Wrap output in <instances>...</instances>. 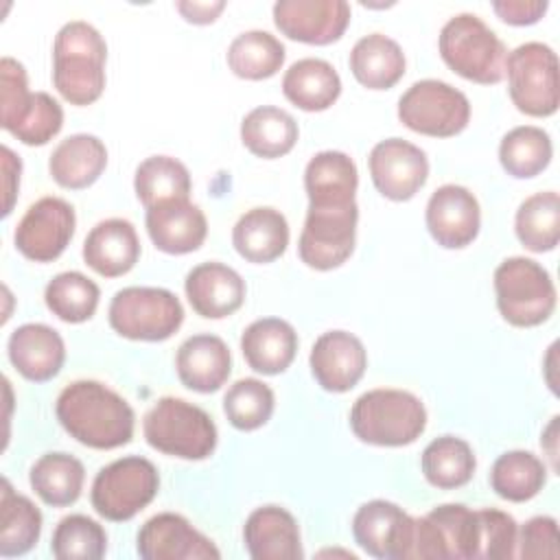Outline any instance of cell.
I'll return each instance as SVG.
<instances>
[{
    "mask_svg": "<svg viewBox=\"0 0 560 560\" xmlns=\"http://www.w3.org/2000/svg\"><path fill=\"white\" fill-rule=\"evenodd\" d=\"M514 232L521 245L529 252H551L560 238V197L556 190H545L521 201L514 217Z\"/></svg>",
    "mask_w": 560,
    "mask_h": 560,
    "instance_id": "cell-38",
    "label": "cell"
},
{
    "mask_svg": "<svg viewBox=\"0 0 560 560\" xmlns=\"http://www.w3.org/2000/svg\"><path fill=\"white\" fill-rule=\"evenodd\" d=\"M184 291L192 311L206 319H223L245 302V280L217 260L192 267L186 273Z\"/></svg>",
    "mask_w": 560,
    "mask_h": 560,
    "instance_id": "cell-20",
    "label": "cell"
},
{
    "mask_svg": "<svg viewBox=\"0 0 560 560\" xmlns=\"http://www.w3.org/2000/svg\"><path fill=\"white\" fill-rule=\"evenodd\" d=\"M59 424L79 444L112 451L133 438L136 416L131 405L98 381H74L61 389L55 402Z\"/></svg>",
    "mask_w": 560,
    "mask_h": 560,
    "instance_id": "cell-1",
    "label": "cell"
},
{
    "mask_svg": "<svg viewBox=\"0 0 560 560\" xmlns=\"http://www.w3.org/2000/svg\"><path fill=\"white\" fill-rule=\"evenodd\" d=\"M477 514V551L475 560H508L516 556V521L497 508L475 510Z\"/></svg>",
    "mask_w": 560,
    "mask_h": 560,
    "instance_id": "cell-44",
    "label": "cell"
},
{
    "mask_svg": "<svg viewBox=\"0 0 560 560\" xmlns=\"http://www.w3.org/2000/svg\"><path fill=\"white\" fill-rule=\"evenodd\" d=\"M540 444L547 451V457L551 462V470H558V416L551 418V422L547 424V429L540 435Z\"/></svg>",
    "mask_w": 560,
    "mask_h": 560,
    "instance_id": "cell-51",
    "label": "cell"
},
{
    "mask_svg": "<svg viewBox=\"0 0 560 560\" xmlns=\"http://www.w3.org/2000/svg\"><path fill=\"white\" fill-rule=\"evenodd\" d=\"M547 483V466L529 451H508L490 468V486L497 497L523 503L534 499Z\"/></svg>",
    "mask_w": 560,
    "mask_h": 560,
    "instance_id": "cell-36",
    "label": "cell"
},
{
    "mask_svg": "<svg viewBox=\"0 0 560 560\" xmlns=\"http://www.w3.org/2000/svg\"><path fill=\"white\" fill-rule=\"evenodd\" d=\"M518 551L523 560H540L560 558V538H558V523L553 516H534L529 518L518 536H516Z\"/></svg>",
    "mask_w": 560,
    "mask_h": 560,
    "instance_id": "cell-47",
    "label": "cell"
},
{
    "mask_svg": "<svg viewBox=\"0 0 560 560\" xmlns=\"http://www.w3.org/2000/svg\"><path fill=\"white\" fill-rule=\"evenodd\" d=\"M101 291L81 271H61L44 289V302L52 315L68 324L88 322L98 306Z\"/></svg>",
    "mask_w": 560,
    "mask_h": 560,
    "instance_id": "cell-41",
    "label": "cell"
},
{
    "mask_svg": "<svg viewBox=\"0 0 560 560\" xmlns=\"http://www.w3.org/2000/svg\"><path fill=\"white\" fill-rule=\"evenodd\" d=\"M2 158V190H4V203H2V217H9L18 197L20 188V173H22V162L20 158L4 144L0 149Z\"/></svg>",
    "mask_w": 560,
    "mask_h": 560,
    "instance_id": "cell-49",
    "label": "cell"
},
{
    "mask_svg": "<svg viewBox=\"0 0 560 560\" xmlns=\"http://www.w3.org/2000/svg\"><path fill=\"white\" fill-rule=\"evenodd\" d=\"M140 258V241L131 221L112 217L98 221L83 241L85 265L105 278L125 276Z\"/></svg>",
    "mask_w": 560,
    "mask_h": 560,
    "instance_id": "cell-23",
    "label": "cell"
},
{
    "mask_svg": "<svg viewBox=\"0 0 560 560\" xmlns=\"http://www.w3.org/2000/svg\"><path fill=\"white\" fill-rule=\"evenodd\" d=\"M352 433L374 446H407L427 429V409L405 389L378 387L361 394L350 409Z\"/></svg>",
    "mask_w": 560,
    "mask_h": 560,
    "instance_id": "cell-3",
    "label": "cell"
},
{
    "mask_svg": "<svg viewBox=\"0 0 560 560\" xmlns=\"http://www.w3.org/2000/svg\"><path fill=\"white\" fill-rule=\"evenodd\" d=\"M241 352L254 372L280 374L295 359L298 332L280 317L256 319L241 335Z\"/></svg>",
    "mask_w": 560,
    "mask_h": 560,
    "instance_id": "cell-27",
    "label": "cell"
},
{
    "mask_svg": "<svg viewBox=\"0 0 560 560\" xmlns=\"http://www.w3.org/2000/svg\"><path fill=\"white\" fill-rule=\"evenodd\" d=\"M424 221L438 245L446 249H462L479 234L481 208L468 188L459 184H444L429 197Z\"/></svg>",
    "mask_w": 560,
    "mask_h": 560,
    "instance_id": "cell-18",
    "label": "cell"
},
{
    "mask_svg": "<svg viewBox=\"0 0 560 560\" xmlns=\"http://www.w3.org/2000/svg\"><path fill=\"white\" fill-rule=\"evenodd\" d=\"M350 70L354 79L368 90H389L405 74V52L392 37L370 33L361 37L350 50Z\"/></svg>",
    "mask_w": 560,
    "mask_h": 560,
    "instance_id": "cell-30",
    "label": "cell"
},
{
    "mask_svg": "<svg viewBox=\"0 0 560 560\" xmlns=\"http://www.w3.org/2000/svg\"><path fill=\"white\" fill-rule=\"evenodd\" d=\"M308 363L322 389L343 394L363 378L368 352L357 335L348 330H328L315 339Z\"/></svg>",
    "mask_w": 560,
    "mask_h": 560,
    "instance_id": "cell-19",
    "label": "cell"
},
{
    "mask_svg": "<svg viewBox=\"0 0 560 560\" xmlns=\"http://www.w3.org/2000/svg\"><path fill=\"white\" fill-rule=\"evenodd\" d=\"M232 245L247 262H273L287 252L289 223L276 208L260 206L243 212L232 228Z\"/></svg>",
    "mask_w": 560,
    "mask_h": 560,
    "instance_id": "cell-26",
    "label": "cell"
},
{
    "mask_svg": "<svg viewBox=\"0 0 560 560\" xmlns=\"http://www.w3.org/2000/svg\"><path fill=\"white\" fill-rule=\"evenodd\" d=\"M438 48L442 61L472 83L494 85L505 77L508 48L475 13L453 15L440 31Z\"/></svg>",
    "mask_w": 560,
    "mask_h": 560,
    "instance_id": "cell-4",
    "label": "cell"
},
{
    "mask_svg": "<svg viewBox=\"0 0 560 560\" xmlns=\"http://www.w3.org/2000/svg\"><path fill=\"white\" fill-rule=\"evenodd\" d=\"M359 173L354 160L343 151H319L304 168V188L308 206H348L354 203Z\"/></svg>",
    "mask_w": 560,
    "mask_h": 560,
    "instance_id": "cell-29",
    "label": "cell"
},
{
    "mask_svg": "<svg viewBox=\"0 0 560 560\" xmlns=\"http://www.w3.org/2000/svg\"><path fill=\"white\" fill-rule=\"evenodd\" d=\"M282 92L289 103L304 112H324L339 98L341 79L326 59L304 57L284 72Z\"/></svg>",
    "mask_w": 560,
    "mask_h": 560,
    "instance_id": "cell-31",
    "label": "cell"
},
{
    "mask_svg": "<svg viewBox=\"0 0 560 560\" xmlns=\"http://www.w3.org/2000/svg\"><path fill=\"white\" fill-rule=\"evenodd\" d=\"M553 144L549 133L534 125L514 127L499 142V162L516 179L540 175L549 166Z\"/></svg>",
    "mask_w": 560,
    "mask_h": 560,
    "instance_id": "cell-39",
    "label": "cell"
},
{
    "mask_svg": "<svg viewBox=\"0 0 560 560\" xmlns=\"http://www.w3.org/2000/svg\"><path fill=\"white\" fill-rule=\"evenodd\" d=\"M147 232L164 254H190L199 249L208 234V221L190 199H173L147 208Z\"/></svg>",
    "mask_w": 560,
    "mask_h": 560,
    "instance_id": "cell-21",
    "label": "cell"
},
{
    "mask_svg": "<svg viewBox=\"0 0 560 560\" xmlns=\"http://www.w3.org/2000/svg\"><path fill=\"white\" fill-rule=\"evenodd\" d=\"M74 208L61 197H42L26 208L15 225L13 243L33 262L57 260L72 241Z\"/></svg>",
    "mask_w": 560,
    "mask_h": 560,
    "instance_id": "cell-13",
    "label": "cell"
},
{
    "mask_svg": "<svg viewBox=\"0 0 560 560\" xmlns=\"http://www.w3.org/2000/svg\"><path fill=\"white\" fill-rule=\"evenodd\" d=\"M175 370L184 387L210 394L221 389L228 381L232 372V354L221 337L210 332L192 335L177 348Z\"/></svg>",
    "mask_w": 560,
    "mask_h": 560,
    "instance_id": "cell-25",
    "label": "cell"
},
{
    "mask_svg": "<svg viewBox=\"0 0 560 560\" xmlns=\"http://www.w3.org/2000/svg\"><path fill=\"white\" fill-rule=\"evenodd\" d=\"M105 549L107 534L103 525L85 514L63 516L50 540V551L57 560H98Z\"/></svg>",
    "mask_w": 560,
    "mask_h": 560,
    "instance_id": "cell-42",
    "label": "cell"
},
{
    "mask_svg": "<svg viewBox=\"0 0 560 560\" xmlns=\"http://www.w3.org/2000/svg\"><path fill=\"white\" fill-rule=\"evenodd\" d=\"M357 545L381 560H409L413 516L392 501L374 499L363 503L352 518Z\"/></svg>",
    "mask_w": 560,
    "mask_h": 560,
    "instance_id": "cell-14",
    "label": "cell"
},
{
    "mask_svg": "<svg viewBox=\"0 0 560 560\" xmlns=\"http://www.w3.org/2000/svg\"><path fill=\"white\" fill-rule=\"evenodd\" d=\"M243 540L254 560H300L304 556L298 521L280 505L256 508L245 521Z\"/></svg>",
    "mask_w": 560,
    "mask_h": 560,
    "instance_id": "cell-22",
    "label": "cell"
},
{
    "mask_svg": "<svg viewBox=\"0 0 560 560\" xmlns=\"http://www.w3.org/2000/svg\"><path fill=\"white\" fill-rule=\"evenodd\" d=\"M273 24L289 39L326 46L346 33L350 4L346 0H278Z\"/></svg>",
    "mask_w": 560,
    "mask_h": 560,
    "instance_id": "cell-16",
    "label": "cell"
},
{
    "mask_svg": "<svg viewBox=\"0 0 560 560\" xmlns=\"http://www.w3.org/2000/svg\"><path fill=\"white\" fill-rule=\"evenodd\" d=\"M477 514L462 503H442L413 516L409 560H475Z\"/></svg>",
    "mask_w": 560,
    "mask_h": 560,
    "instance_id": "cell-11",
    "label": "cell"
},
{
    "mask_svg": "<svg viewBox=\"0 0 560 560\" xmlns=\"http://www.w3.org/2000/svg\"><path fill=\"white\" fill-rule=\"evenodd\" d=\"M107 44L83 20L66 22L52 44V85L70 105H92L105 90Z\"/></svg>",
    "mask_w": 560,
    "mask_h": 560,
    "instance_id": "cell-2",
    "label": "cell"
},
{
    "mask_svg": "<svg viewBox=\"0 0 560 560\" xmlns=\"http://www.w3.org/2000/svg\"><path fill=\"white\" fill-rule=\"evenodd\" d=\"M33 101L24 66L13 57L0 61V125L11 133L26 116Z\"/></svg>",
    "mask_w": 560,
    "mask_h": 560,
    "instance_id": "cell-45",
    "label": "cell"
},
{
    "mask_svg": "<svg viewBox=\"0 0 560 560\" xmlns=\"http://www.w3.org/2000/svg\"><path fill=\"white\" fill-rule=\"evenodd\" d=\"M398 120L422 136L451 138L466 129L470 103L464 92L446 81L422 79L398 98Z\"/></svg>",
    "mask_w": 560,
    "mask_h": 560,
    "instance_id": "cell-10",
    "label": "cell"
},
{
    "mask_svg": "<svg viewBox=\"0 0 560 560\" xmlns=\"http://www.w3.org/2000/svg\"><path fill=\"white\" fill-rule=\"evenodd\" d=\"M190 186L188 168L171 155H151L142 160L133 175V190L144 208L173 199H188Z\"/></svg>",
    "mask_w": 560,
    "mask_h": 560,
    "instance_id": "cell-40",
    "label": "cell"
},
{
    "mask_svg": "<svg viewBox=\"0 0 560 560\" xmlns=\"http://www.w3.org/2000/svg\"><path fill=\"white\" fill-rule=\"evenodd\" d=\"M138 556L144 560H217V545L197 532L182 514L160 512L136 536Z\"/></svg>",
    "mask_w": 560,
    "mask_h": 560,
    "instance_id": "cell-17",
    "label": "cell"
},
{
    "mask_svg": "<svg viewBox=\"0 0 560 560\" xmlns=\"http://www.w3.org/2000/svg\"><path fill=\"white\" fill-rule=\"evenodd\" d=\"M300 129L295 118L273 105H260L241 120V142L258 158L276 160L287 155L298 142Z\"/></svg>",
    "mask_w": 560,
    "mask_h": 560,
    "instance_id": "cell-32",
    "label": "cell"
},
{
    "mask_svg": "<svg viewBox=\"0 0 560 560\" xmlns=\"http://www.w3.org/2000/svg\"><path fill=\"white\" fill-rule=\"evenodd\" d=\"M368 166L374 188L392 201L411 199L429 177L427 153L402 138L376 142L370 151Z\"/></svg>",
    "mask_w": 560,
    "mask_h": 560,
    "instance_id": "cell-15",
    "label": "cell"
},
{
    "mask_svg": "<svg viewBox=\"0 0 560 560\" xmlns=\"http://www.w3.org/2000/svg\"><path fill=\"white\" fill-rule=\"evenodd\" d=\"M494 293L501 317L516 328L540 326L556 311V284L549 271L525 256L499 262Z\"/></svg>",
    "mask_w": 560,
    "mask_h": 560,
    "instance_id": "cell-6",
    "label": "cell"
},
{
    "mask_svg": "<svg viewBox=\"0 0 560 560\" xmlns=\"http://www.w3.org/2000/svg\"><path fill=\"white\" fill-rule=\"evenodd\" d=\"M549 9L547 0H494L492 11L512 26L536 24Z\"/></svg>",
    "mask_w": 560,
    "mask_h": 560,
    "instance_id": "cell-48",
    "label": "cell"
},
{
    "mask_svg": "<svg viewBox=\"0 0 560 560\" xmlns=\"http://www.w3.org/2000/svg\"><path fill=\"white\" fill-rule=\"evenodd\" d=\"M107 319L114 332L131 341H164L184 322V306L162 287H125L109 302Z\"/></svg>",
    "mask_w": 560,
    "mask_h": 560,
    "instance_id": "cell-7",
    "label": "cell"
},
{
    "mask_svg": "<svg viewBox=\"0 0 560 560\" xmlns=\"http://www.w3.org/2000/svg\"><path fill=\"white\" fill-rule=\"evenodd\" d=\"M158 490L160 475L153 462L140 455H127L96 472L90 501L105 521L125 523L142 512L155 499Z\"/></svg>",
    "mask_w": 560,
    "mask_h": 560,
    "instance_id": "cell-8",
    "label": "cell"
},
{
    "mask_svg": "<svg viewBox=\"0 0 560 560\" xmlns=\"http://www.w3.org/2000/svg\"><path fill=\"white\" fill-rule=\"evenodd\" d=\"M107 166V149L92 133H74L61 140L48 160L50 177L68 190L92 186Z\"/></svg>",
    "mask_w": 560,
    "mask_h": 560,
    "instance_id": "cell-28",
    "label": "cell"
},
{
    "mask_svg": "<svg viewBox=\"0 0 560 560\" xmlns=\"http://www.w3.org/2000/svg\"><path fill=\"white\" fill-rule=\"evenodd\" d=\"M28 481L46 505L66 508L81 497L85 468L70 453H46L31 466Z\"/></svg>",
    "mask_w": 560,
    "mask_h": 560,
    "instance_id": "cell-33",
    "label": "cell"
},
{
    "mask_svg": "<svg viewBox=\"0 0 560 560\" xmlns=\"http://www.w3.org/2000/svg\"><path fill=\"white\" fill-rule=\"evenodd\" d=\"M63 125V109L48 92H33L31 107L22 122L11 131L26 147H42L50 142Z\"/></svg>",
    "mask_w": 560,
    "mask_h": 560,
    "instance_id": "cell-46",
    "label": "cell"
},
{
    "mask_svg": "<svg viewBox=\"0 0 560 560\" xmlns=\"http://www.w3.org/2000/svg\"><path fill=\"white\" fill-rule=\"evenodd\" d=\"M11 365L28 381L46 383L59 374L66 361L61 335L46 324L18 326L7 343Z\"/></svg>",
    "mask_w": 560,
    "mask_h": 560,
    "instance_id": "cell-24",
    "label": "cell"
},
{
    "mask_svg": "<svg viewBox=\"0 0 560 560\" xmlns=\"http://www.w3.org/2000/svg\"><path fill=\"white\" fill-rule=\"evenodd\" d=\"M424 479L438 490L466 486L477 468L470 444L457 435H440L427 444L420 457Z\"/></svg>",
    "mask_w": 560,
    "mask_h": 560,
    "instance_id": "cell-35",
    "label": "cell"
},
{
    "mask_svg": "<svg viewBox=\"0 0 560 560\" xmlns=\"http://www.w3.org/2000/svg\"><path fill=\"white\" fill-rule=\"evenodd\" d=\"M284 57V44L267 31H245L228 46V66L245 81L273 77L282 68Z\"/></svg>",
    "mask_w": 560,
    "mask_h": 560,
    "instance_id": "cell-37",
    "label": "cell"
},
{
    "mask_svg": "<svg viewBox=\"0 0 560 560\" xmlns=\"http://www.w3.org/2000/svg\"><path fill=\"white\" fill-rule=\"evenodd\" d=\"M359 206H308L298 241L302 262L317 271L341 267L354 252Z\"/></svg>",
    "mask_w": 560,
    "mask_h": 560,
    "instance_id": "cell-12",
    "label": "cell"
},
{
    "mask_svg": "<svg viewBox=\"0 0 560 560\" xmlns=\"http://www.w3.org/2000/svg\"><path fill=\"white\" fill-rule=\"evenodd\" d=\"M42 534L39 508L18 494L9 479H2L0 490V556L13 558L31 551Z\"/></svg>",
    "mask_w": 560,
    "mask_h": 560,
    "instance_id": "cell-34",
    "label": "cell"
},
{
    "mask_svg": "<svg viewBox=\"0 0 560 560\" xmlns=\"http://www.w3.org/2000/svg\"><path fill=\"white\" fill-rule=\"evenodd\" d=\"M508 92L514 107L534 118H547L560 105L558 57L542 42H525L508 52Z\"/></svg>",
    "mask_w": 560,
    "mask_h": 560,
    "instance_id": "cell-9",
    "label": "cell"
},
{
    "mask_svg": "<svg viewBox=\"0 0 560 560\" xmlns=\"http://www.w3.org/2000/svg\"><path fill=\"white\" fill-rule=\"evenodd\" d=\"M142 433L151 448L179 459L199 462L217 448L212 418L201 407L175 396L160 398L144 413Z\"/></svg>",
    "mask_w": 560,
    "mask_h": 560,
    "instance_id": "cell-5",
    "label": "cell"
},
{
    "mask_svg": "<svg viewBox=\"0 0 560 560\" xmlns=\"http://www.w3.org/2000/svg\"><path fill=\"white\" fill-rule=\"evenodd\" d=\"M273 389L258 378H238L223 396V411L238 431H254L269 422L273 413Z\"/></svg>",
    "mask_w": 560,
    "mask_h": 560,
    "instance_id": "cell-43",
    "label": "cell"
},
{
    "mask_svg": "<svg viewBox=\"0 0 560 560\" xmlns=\"http://www.w3.org/2000/svg\"><path fill=\"white\" fill-rule=\"evenodd\" d=\"M177 11L182 13V18L186 22H192V24H210L219 18V13L225 9V2L223 0H206V2H199V0H182L175 4Z\"/></svg>",
    "mask_w": 560,
    "mask_h": 560,
    "instance_id": "cell-50",
    "label": "cell"
}]
</instances>
